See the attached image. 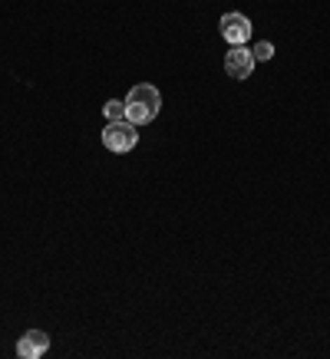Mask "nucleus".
I'll return each mask as SVG.
<instances>
[{"label": "nucleus", "mask_w": 330, "mask_h": 359, "mask_svg": "<svg viewBox=\"0 0 330 359\" xmlns=\"http://www.w3.org/2000/svg\"><path fill=\"white\" fill-rule=\"evenodd\" d=\"M251 53H254V63H258V60H271V56H275V46L268 43V40H261V43L251 46Z\"/></svg>", "instance_id": "nucleus-7"}, {"label": "nucleus", "mask_w": 330, "mask_h": 359, "mask_svg": "<svg viewBox=\"0 0 330 359\" xmlns=\"http://www.w3.org/2000/svg\"><path fill=\"white\" fill-rule=\"evenodd\" d=\"M162 109V96H159V89L152 83H139V86L129 89V96H126V119L132 126H145V122H152Z\"/></svg>", "instance_id": "nucleus-1"}, {"label": "nucleus", "mask_w": 330, "mask_h": 359, "mask_svg": "<svg viewBox=\"0 0 330 359\" xmlns=\"http://www.w3.org/2000/svg\"><path fill=\"white\" fill-rule=\"evenodd\" d=\"M50 349V337H46L44 330H27L17 343V356L20 359H40Z\"/></svg>", "instance_id": "nucleus-5"}, {"label": "nucleus", "mask_w": 330, "mask_h": 359, "mask_svg": "<svg viewBox=\"0 0 330 359\" xmlns=\"http://www.w3.org/2000/svg\"><path fill=\"white\" fill-rule=\"evenodd\" d=\"M225 73L231 79H248L254 73V53L248 46H231L225 53Z\"/></svg>", "instance_id": "nucleus-4"}, {"label": "nucleus", "mask_w": 330, "mask_h": 359, "mask_svg": "<svg viewBox=\"0 0 330 359\" xmlns=\"http://www.w3.org/2000/svg\"><path fill=\"white\" fill-rule=\"evenodd\" d=\"M218 27H221L225 43H231V46H244L248 43V36H251V20H248L244 13H238V11L225 13V17L218 20Z\"/></svg>", "instance_id": "nucleus-3"}, {"label": "nucleus", "mask_w": 330, "mask_h": 359, "mask_svg": "<svg viewBox=\"0 0 330 359\" xmlns=\"http://www.w3.org/2000/svg\"><path fill=\"white\" fill-rule=\"evenodd\" d=\"M103 112H106V119H110V122H122V119H126V102L110 99V102L103 106Z\"/></svg>", "instance_id": "nucleus-6"}, {"label": "nucleus", "mask_w": 330, "mask_h": 359, "mask_svg": "<svg viewBox=\"0 0 330 359\" xmlns=\"http://www.w3.org/2000/svg\"><path fill=\"white\" fill-rule=\"evenodd\" d=\"M136 142H139V126H132L129 119L122 122H110L106 129H103V145L110 149V152H132L136 149Z\"/></svg>", "instance_id": "nucleus-2"}]
</instances>
